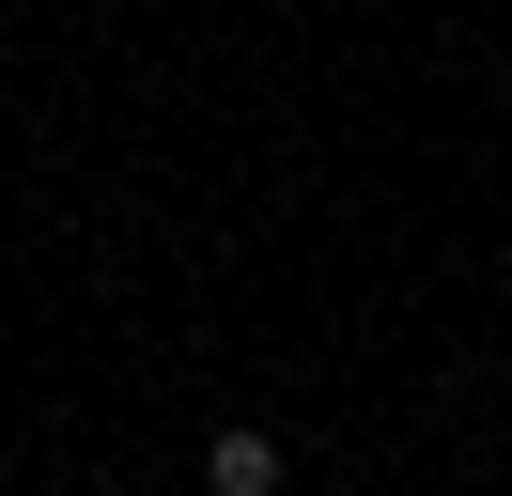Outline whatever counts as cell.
Masks as SVG:
<instances>
[{"instance_id": "obj_1", "label": "cell", "mask_w": 512, "mask_h": 496, "mask_svg": "<svg viewBox=\"0 0 512 496\" xmlns=\"http://www.w3.org/2000/svg\"><path fill=\"white\" fill-rule=\"evenodd\" d=\"M202 496H280V434H264V419H218V434H202Z\"/></svg>"}]
</instances>
